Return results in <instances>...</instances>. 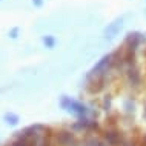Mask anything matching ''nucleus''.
<instances>
[{"label": "nucleus", "instance_id": "obj_1", "mask_svg": "<svg viewBox=\"0 0 146 146\" xmlns=\"http://www.w3.org/2000/svg\"><path fill=\"white\" fill-rule=\"evenodd\" d=\"M60 106L65 109L66 112L74 114V115H77V117H80V118L82 117H88V114H89L88 106L83 105L82 102L76 100V98L68 97V96H62L60 97Z\"/></svg>", "mask_w": 146, "mask_h": 146}, {"label": "nucleus", "instance_id": "obj_2", "mask_svg": "<svg viewBox=\"0 0 146 146\" xmlns=\"http://www.w3.org/2000/svg\"><path fill=\"white\" fill-rule=\"evenodd\" d=\"M146 42V34H141L139 31H134V33H128L125 37V42H123V46L126 51L129 52H137L140 45H143Z\"/></svg>", "mask_w": 146, "mask_h": 146}, {"label": "nucleus", "instance_id": "obj_3", "mask_svg": "<svg viewBox=\"0 0 146 146\" xmlns=\"http://www.w3.org/2000/svg\"><path fill=\"white\" fill-rule=\"evenodd\" d=\"M106 76H86V91L89 94H98L105 89Z\"/></svg>", "mask_w": 146, "mask_h": 146}, {"label": "nucleus", "instance_id": "obj_4", "mask_svg": "<svg viewBox=\"0 0 146 146\" xmlns=\"http://www.w3.org/2000/svg\"><path fill=\"white\" fill-rule=\"evenodd\" d=\"M121 28H123V17H117L115 20L108 23V26L103 29V37L106 40H112V38H115L118 35Z\"/></svg>", "mask_w": 146, "mask_h": 146}, {"label": "nucleus", "instance_id": "obj_5", "mask_svg": "<svg viewBox=\"0 0 146 146\" xmlns=\"http://www.w3.org/2000/svg\"><path fill=\"white\" fill-rule=\"evenodd\" d=\"M56 141L58 146H77V139L71 131H58L56 135Z\"/></svg>", "mask_w": 146, "mask_h": 146}, {"label": "nucleus", "instance_id": "obj_6", "mask_svg": "<svg viewBox=\"0 0 146 146\" xmlns=\"http://www.w3.org/2000/svg\"><path fill=\"white\" fill-rule=\"evenodd\" d=\"M126 77H128V82L132 86H139L141 83V74H140V71L135 65L128 66V69H126Z\"/></svg>", "mask_w": 146, "mask_h": 146}, {"label": "nucleus", "instance_id": "obj_7", "mask_svg": "<svg viewBox=\"0 0 146 146\" xmlns=\"http://www.w3.org/2000/svg\"><path fill=\"white\" fill-rule=\"evenodd\" d=\"M74 129H96L97 128V121L96 120H89L88 117H82L77 123H74Z\"/></svg>", "mask_w": 146, "mask_h": 146}, {"label": "nucleus", "instance_id": "obj_8", "mask_svg": "<svg viewBox=\"0 0 146 146\" xmlns=\"http://www.w3.org/2000/svg\"><path fill=\"white\" fill-rule=\"evenodd\" d=\"M105 139L108 141V145H111V146H117V145L123 143V141H121V135L118 131H106Z\"/></svg>", "mask_w": 146, "mask_h": 146}, {"label": "nucleus", "instance_id": "obj_9", "mask_svg": "<svg viewBox=\"0 0 146 146\" xmlns=\"http://www.w3.org/2000/svg\"><path fill=\"white\" fill-rule=\"evenodd\" d=\"M3 120H5V123L9 125V126H17L19 121H20V117L14 112H5L3 114Z\"/></svg>", "mask_w": 146, "mask_h": 146}, {"label": "nucleus", "instance_id": "obj_10", "mask_svg": "<svg viewBox=\"0 0 146 146\" xmlns=\"http://www.w3.org/2000/svg\"><path fill=\"white\" fill-rule=\"evenodd\" d=\"M42 43H43V45H45L48 49H54V48H56L57 40H56V37H54V35L46 34V35H42Z\"/></svg>", "mask_w": 146, "mask_h": 146}, {"label": "nucleus", "instance_id": "obj_11", "mask_svg": "<svg viewBox=\"0 0 146 146\" xmlns=\"http://www.w3.org/2000/svg\"><path fill=\"white\" fill-rule=\"evenodd\" d=\"M123 108H125V111L128 112V114H132V112H134V108H135V105H134V102L129 98V100H125Z\"/></svg>", "mask_w": 146, "mask_h": 146}, {"label": "nucleus", "instance_id": "obj_12", "mask_svg": "<svg viewBox=\"0 0 146 146\" xmlns=\"http://www.w3.org/2000/svg\"><path fill=\"white\" fill-rule=\"evenodd\" d=\"M6 146H29V145H28V141H26L25 139L15 137V140H14V141H11V143H9V145H6Z\"/></svg>", "mask_w": 146, "mask_h": 146}, {"label": "nucleus", "instance_id": "obj_13", "mask_svg": "<svg viewBox=\"0 0 146 146\" xmlns=\"http://www.w3.org/2000/svg\"><path fill=\"white\" fill-rule=\"evenodd\" d=\"M88 146H106L102 140H98V139H89L88 140Z\"/></svg>", "mask_w": 146, "mask_h": 146}, {"label": "nucleus", "instance_id": "obj_14", "mask_svg": "<svg viewBox=\"0 0 146 146\" xmlns=\"http://www.w3.org/2000/svg\"><path fill=\"white\" fill-rule=\"evenodd\" d=\"M19 33H20L19 26H14V28H11V29H9V33H8V35H9L11 38H17V37H19Z\"/></svg>", "mask_w": 146, "mask_h": 146}, {"label": "nucleus", "instance_id": "obj_15", "mask_svg": "<svg viewBox=\"0 0 146 146\" xmlns=\"http://www.w3.org/2000/svg\"><path fill=\"white\" fill-rule=\"evenodd\" d=\"M111 102H112V98L111 97H105V100H103V109L105 111H109L111 109Z\"/></svg>", "mask_w": 146, "mask_h": 146}, {"label": "nucleus", "instance_id": "obj_16", "mask_svg": "<svg viewBox=\"0 0 146 146\" xmlns=\"http://www.w3.org/2000/svg\"><path fill=\"white\" fill-rule=\"evenodd\" d=\"M31 2H33V5L37 6V8H40L43 5V0H31Z\"/></svg>", "mask_w": 146, "mask_h": 146}, {"label": "nucleus", "instance_id": "obj_17", "mask_svg": "<svg viewBox=\"0 0 146 146\" xmlns=\"http://www.w3.org/2000/svg\"><path fill=\"white\" fill-rule=\"evenodd\" d=\"M120 146H135V145L131 143V141H123V143H121Z\"/></svg>", "mask_w": 146, "mask_h": 146}, {"label": "nucleus", "instance_id": "obj_18", "mask_svg": "<svg viewBox=\"0 0 146 146\" xmlns=\"http://www.w3.org/2000/svg\"><path fill=\"white\" fill-rule=\"evenodd\" d=\"M143 115L146 117V106H145V111H143Z\"/></svg>", "mask_w": 146, "mask_h": 146}, {"label": "nucleus", "instance_id": "obj_19", "mask_svg": "<svg viewBox=\"0 0 146 146\" xmlns=\"http://www.w3.org/2000/svg\"><path fill=\"white\" fill-rule=\"evenodd\" d=\"M145 57H146V49H145Z\"/></svg>", "mask_w": 146, "mask_h": 146}]
</instances>
